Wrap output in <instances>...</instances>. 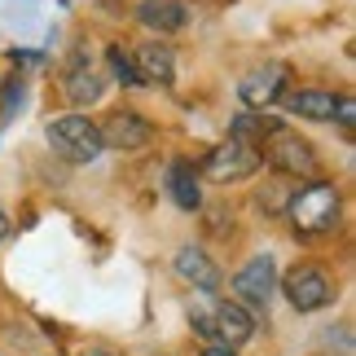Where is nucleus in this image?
Masks as SVG:
<instances>
[{
  "label": "nucleus",
  "mask_w": 356,
  "mask_h": 356,
  "mask_svg": "<svg viewBox=\"0 0 356 356\" xmlns=\"http://www.w3.org/2000/svg\"><path fill=\"white\" fill-rule=\"evenodd\" d=\"M62 88H66V97H71V106H88V102L102 97L106 79H102L97 62H92L84 49L71 53V62H66V71H62Z\"/></svg>",
  "instance_id": "nucleus-10"
},
{
  "label": "nucleus",
  "mask_w": 356,
  "mask_h": 356,
  "mask_svg": "<svg viewBox=\"0 0 356 356\" xmlns=\"http://www.w3.org/2000/svg\"><path fill=\"white\" fill-rule=\"evenodd\" d=\"M168 194L181 211H198L202 207V181H198V168L189 159H176L168 168Z\"/></svg>",
  "instance_id": "nucleus-14"
},
{
  "label": "nucleus",
  "mask_w": 356,
  "mask_h": 356,
  "mask_svg": "<svg viewBox=\"0 0 356 356\" xmlns=\"http://www.w3.org/2000/svg\"><path fill=\"white\" fill-rule=\"evenodd\" d=\"M277 291L286 295V304H291L295 312H317V308H325V304H334L339 286H334V277H330L321 264L304 259V264H295V268L277 282Z\"/></svg>",
  "instance_id": "nucleus-4"
},
{
  "label": "nucleus",
  "mask_w": 356,
  "mask_h": 356,
  "mask_svg": "<svg viewBox=\"0 0 356 356\" xmlns=\"http://www.w3.org/2000/svg\"><path fill=\"white\" fill-rule=\"evenodd\" d=\"M286 84H291V66L286 62H264V66H255V71L242 75L238 97H242L246 111H268V106H277L286 97Z\"/></svg>",
  "instance_id": "nucleus-6"
},
{
  "label": "nucleus",
  "mask_w": 356,
  "mask_h": 356,
  "mask_svg": "<svg viewBox=\"0 0 356 356\" xmlns=\"http://www.w3.org/2000/svg\"><path fill=\"white\" fill-rule=\"evenodd\" d=\"M264 168L259 163V149L255 145H242V141H220L207 149V159H202V176L216 185H234V181H251V176Z\"/></svg>",
  "instance_id": "nucleus-5"
},
{
  "label": "nucleus",
  "mask_w": 356,
  "mask_h": 356,
  "mask_svg": "<svg viewBox=\"0 0 356 356\" xmlns=\"http://www.w3.org/2000/svg\"><path fill=\"white\" fill-rule=\"evenodd\" d=\"M106 149H145L154 141V123L141 119L136 111H115L106 123H97Z\"/></svg>",
  "instance_id": "nucleus-8"
},
{
  "label": "nucleus",
  "mask_w": 356,
  "mask_h": 356,
  "mask_svg": "<svg viewBox=\"0 0 356 356\" xmlns=\"http://www.w3.org/2000/svg\"><path fill=\"white\" fill-rule=\"evenodd\" d=\"M286 220L299 238H321V234H334L339 220H343V194H339L334 181H321L312 176L304 189H295L291 202H286Z\"/></svg>",
  "instance_id": "nucleus-1"
},
{
  "label": "nucleus",
  "mask_w": 356,
  "mask_h": 356,
  "mask_svg": "<svg viewBox=\"0 0 356 356\" xmlns=\"http://www.w3.org/2000/svg\"><path fill=\"white\" fill-rule=\"evenodd\" d=\"M198 356H238V352H234V348H220V343H207Z\"/></svg>",
  "instance_id": "nucleus-19"
},
{
  "label": "nucleus",
  "mask_w": 356,
  "mask_h": 356,
  "mask_svg": "<svg viewBox=\"0 0 356 356\" xmlns=\"http://www.w3.org/2000/svg\"><path fill=\"white\" fill-rule=\"evenodd\" d=\"M282 128V119H273L268 111H242V115H234V123H229V136L234 141H242V145H264V136H273Z\"/></svg>",
  "instance_id": "nucleus-16"
},
{
  "label": "nucleus",
  "mask_w": 356,
  "mask_h": 356,
  "mask_svg": "<svg viewBox=\"0 0 356 356\" xmlns=\"http://www.w3.org/2000/svg\"><path fill=\"white\" fill-rule=\"evenodd\" d=\"M136 18H141V26H149V31H159V35H176L189 18V5L185 0H141V5H136Z\"/></svg>",
  "instance_id": "nucleus-13"
},
{
  "label": "nucleus",
  "mask_w": 356,
  "mask_h": 356,
  "mask_svg": "<svg viewBox=\"0 0 356 356\" xmlns=\"http://www.w3.org/2000/svg\"><path fill=\"white\" fill-rule=\"evenodd\" d=\"M132 71H136V79H141V84L168 88L172 79H176V58H172L168 44H159V40H145V44H136V53H132Z\"/></svg>",
  "instance_id": "nucleus-12"
},
{
  "label": "nucleus",
  "mask_w": 356,
  "mask_h": 356,
  "mask_svg": "<svg viewBox=\"0 0 356 356\" xmlns=\"http://www.w3.org/2000/svg\"><path fill=\"white\" fill-rule=\"evenodd\" d=\"M211 339L220 348H242V343H251L255 339V317H251V308L238 304V299H225V304H216L211 312Z\"/></svg>",
  "instance_id": "nucleus-9"
},
{
  "label": "nucleus",
  "mask_w": 356,
  "mask_h": 356,
  "mask_svg": "<svg viewBox=\"0 0 356 356\" xmlns=\"http://www.w3.org/2000/svg\"><path fill=\"white\" fill-rule=\"evenodd\" d=\"M172 268H176V277L181 282H189V286H198V291H207V295H216L220 291V264L207 255V251H198V246H181V251L172 255Z\"/></svg>",
  "instance_id": "nucleus-11"
},
{
  "label": "nucleus",
  "mask_w": 356,
  "mask_h": 356,
  "mask_svg": "<svg viewBox=\"0 0 356 356\" xmlns=\"http://www.w3.org/2000/svg\"><path fill=\"white\" fill-rule=\"evenodd\" d=\"M234 299L246 308H268V299L277 295V264H273V255H251L246 264L234 273Z\"/></svg>",
  "instance_id": "nucleus-7"
},
{
  "label": "nucleus",
  "mask_w": 356,
  "mask_h": 356,
  "mask_svg": "<svg viewBox=\"0 0 356 356\" xmlns=\"http://www.w3.org/2000/svg\"><path fill=\"white\" fill-rule=\"evenodd\" d=\"M9 229H13V225H9V211H5V207H0V242H5V238H9Z\"/></svg>",
  "instance_id": "nucleus-20"
},
{
  "label": "nucleus",
  "mask_w": 356,
  "mask_h": 356,
  "mask_svg": "<svg viewBox=\"0 0 356 356\" xmlns=\"http://www.w3.org/2000/svg\"><path fill=\"white\" fill-rule=\"evenodd\" d=\"M282 102H286V111L295 119H312V123L334 119V106H339V97L325 92V88H299V92H291V97H282Z\"/></svg>",
  "instance_id": "nucleus-15"
},
{
  "label": "nucleus",
  "mask_w": 356,
  "mask_h": 356,
  "mask_svg": "<svg viewBox=\"0 0 356 356\" xmlns=\"http://www.w3.org/2000/svg\"><path fill=\"white\" fill-rule=\"evenodd\" d=\"M334 119H339V128H343V136H352V123H356V102H352V97H339Z\"/></svg>",
  "instance_id": "nucleus-18"
},
{
  "label": "nucleus",
  "mask_w": 356,
  "mask_h": 356,
  "mask_svg": "<svg viewBox=\"0 0 356 356\" xmlns=\"http://www.w3.org/2000/svg\"><path fill=\"white\" fill-rule=\"evenodd\" d=\"M259 163H268L277 176H291V181H312V176H321V159H317V149H312V141L291 132L286 123L273 136H264Z\"/></svg>",
  "instance_id": "nucleus-2"
},
{
  "label": "nucleus",
  "mask_w": 356,
  "mask_h": 356,
  "mask_svg": "<svg viewBox=\"0 0 356 356\" xmlns=\"http://www.w3.org/2000/svg\"><path fill=\"white\" fill-rule=\"evenodd\" d=\"M106 62H111V71H115V79L119 84H128V88H141V79H136V71H132V58L123 49H111L106 53Z\"/></svg>",
  "instance_id": "nucleus-17"
},
{
  "label": "nucleus",
  "mask_w": 356,
  "mask_h": 356,
  "mask_svg": "<svg viewBox=\"0 0 356 356\" xmlns=\"http://www.w3.org/2000/svg\"><path fill=\"white\" fill-rule=\"evenodd\" d=\"M44 141H49L53 154H58L62 163H71V168H84V163L102 159V149H106L97 123H92L88 115H62V119H53L49 128H44Z\"/></svg>",
  "instance_id": "nucleus-3"
}]
</instances>
